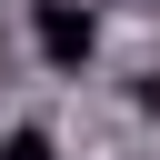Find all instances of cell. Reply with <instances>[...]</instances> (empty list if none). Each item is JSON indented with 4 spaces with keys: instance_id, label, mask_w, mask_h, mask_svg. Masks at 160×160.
I'll return each mask as SVG.
<instances>
[{
    "instance_id": "obj_1",
    "label": "cell",
    "mask_w": 160,
    "mask_h": 160,
    "mask_svg": "<svg viewBox=\"0 0 160 160\" xmlns=\"http://www.w3.org/2000/svg\"><path fill=\"white\" fill-rule=\"evenodd\" d=\"M30 30H40V60H50V70H90V50H100V20H90L80 0H40Z\"/></svg>"
},
{
    "instance_id": "obj_2",
    "label": "cell",
    "mask_w": 160,
    "mask_h": 160,
    "mask_svg": "<svg viewBox=\"0 0 160 160\" xmlns=\"http://www.w3.org/2000/svg\"><path fill=\"white\" fill-rule=\"evenodd\" d=\"M0 160H60V150H50V130H10V150H0Z\"/></svg>"
},
{
    "instance_id": "obj_3",
    "label": "cell",
    "mask_w": 160,
    "mask_h": 160,
    "mask_svg": "<svg viewBox=\"0 0 160 160\" xmlns=\"http://www.w3.org/2000/svg\"><path fill=\"white\" fill-rule=\"evenodd\" d=\"M0 150H10V140H0Z\"/></svg>"
}]
</instances>
